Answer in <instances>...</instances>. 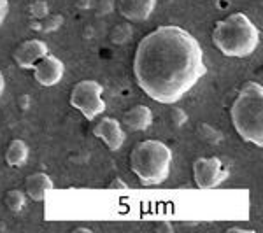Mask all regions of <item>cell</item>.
Listing matches in <instances>:
<instances>
[{
    "instance_id": "cell-1",
    "label": "cell",
    "mask_w": 263,
    "mask_h": 233,
    "mask_svg": "<svg viewBox=\"0 0 263 233\" xmlns=\"http://www.w3.org/2000/svg\"><path fill=\"white\" fill-rule=\"evenodd\" d=\"M132 69L137 86L165 105L179 102L207 72L200 42L177 25L146 33L135 48Z\"/></svg>"
},
{
    "instance_id": "cell-2",
    "label": "cell",
    "mask_w": 263,
    "mask_h": 233,
    "mask_svg": "<svg viewBox=\"0 0 263 233\" xmlns=\"http://www.w3.org/2000/svg\"><path fill=\"white\" fill-rule=\"evenodd\" d=\"M213 44L224 56L248 58L258 49L261 32L244 12H232L216 21L213 28Z\"/></svg>"
},
{
    "instance_id": "cell-3",
    "label": "cell",
    "mask_w": 263,
    "mask_h": 233,
    "mask_svg": "<svg viewBox=\"0 0 263 233\" xmlns=\"http://www.w3.org/2000/svg\"><path fill=\"white\" fill-rule=\"evenodd\" d=\"M232 125L242 141L256 147L263 146V86L248 81L237 93L230 107Z\"/></svg>"
},
{
    "instance_id": "cell-4",
    "label": "cell",
    "mask_w": 263,
    "mask_h": 233,
    "mask_svg": "<svg viewBox=\"0 0 263 233\" xmlns=\"http://www.w3.org/2000/svg\"><path fill=\"white\" fill-rule=\"evenodd\" d=\"M128 163L144 186H158L171 176L172 149L162 141L146 139L132 147Z\"/></svg>"
},
{
    "instance_id": "cell-5",
    "label": "cell",
    "mask_w": 263,
    "mask_h": 233,
    "mask_svg": "<svg viewBox=\"0 0 263 233\" xmlns=\"http://www.w3.org/2000/svg\"><path fill=\"white\" fill-rule=\"evenodd\" d=\"M69 104L72 109L81 112L88 121L97 120L105 111L104 86L93 79L78 81L70 90Z\"/></svg>"
},
{
    "instance_id": "cell-6",
    "label": "cell",
    "mask_w": 263,
    "mask_h": 233,
    "mask_svg": "<svg viewBox=\"0 0 263 233\" xmlns=\"http://www.w3.org/2000/svg\"><path fill=\"white\" fill-rule=\"evenodd\" d=\"M193 181L198 189H214L230 177V172L218 156L197 158L192 165Z\"/></svg>"
},
{
    "instance_id": "cell-7",
    "label": "cell",
    "mask_w": 263,
    "mask_h": 233,
    "mask_svg": "<svg viewBox=\"0 0 263 233\" xmlns=\"http://www.w3.org/2000/svg\"><path fill=\"white\" fill-rule=\"evenodd\" d=\"M93 135L100 139L111 151H120L126 141V132L123 128L121 121L111 116H102L93 125Z\"/></svg>"
},
{
    "instance_id": "cell-8",
    "label": "cell",
    "mask_w": 263,
    "mask_h": 233,
    "mask_svg": "<svg viewBox=\"0 0 263 233\" xmlns=\"http://www.w3.org/2000/svg\"><path fill=\"white\" fill-rule=\"evenodd\" d=\"M33 79L41 84V86H54L63 79L65 74V65L58 56L54 54H44L41 60H37V63L33 65Z\"/></svg>"
},
{
    "instance_id": "cell-9",
    "label": "cell",
    "mask_w": 263,
    "mask_h": 233,
    "mask_svg": "<svg viewBox=\"0 0 263 233\" xmlns=\"http://www.w3.org/2000/svg\"><path fill=\"white\" fill-rule=\"evenodd\" d=\"M49 53V48L44 41L41 39H28L23 41L16 49L12 51V60L16 65L23 70H32L37 60H41L44 54Z\"/></svg>"
},
{
    "instance_id": "cell-10",
    "label": "cell",
    "mask_w": 263,
    "mask_h": 233,
    "mask_svg": "<svg viewBox=\"0 0 263 233\" xmlns=\"http://www.w3.org/2000/svg\"><path fill=\"white\" fill-rule=\"evenodd\" d=\"M158 0H116V9L126 21H146L156 9Z\"/></svg>"
},
{
    "instance_id": "cell-11",
    "label": "cell",
    "mask_w": 263,
    "mask_h": 233,
    "mask_svg": "<svg viewBox=\"0 0 263 233\" xmlns=\"http://www.w3.org/2000/svg\"><path fill=\"white\" fill-rule=\"evenodd\" d=\"M54 189L53 179L46 172H33L25 179V195L33 202H44Z\"/></svg>"
},
{
    "instance_id": "cell-12",
    "label": "cell",
    "mask_w": 263,
    "mask_h": 233,
    "mask_svg": "<svg viewBox=\"0 0 263 233\" xmlns=\"http://www.w3.org/2000/svg\"><path fill=\"white\" fill-rule=\"evenodd\" d=\"M121 125L123 128L130 130V132H144L153 125V111L142 104L134 105L123 114Z\"/></svg>"
},
{
    "instance_id": "cell-13",
    "label": "cell",
    "mask_w": 263,
    "mask_h": 233,
    "mask_svg": "<svg viewBox=\"0 0 263 233\" xmlns=\"http://www.w3.org/2000/svg\"><path fill=\"white\" fill-rule=\"evenodd\" d=\"M30 156V147L21 139H12L6 149V163L9 167H23Z\"/></svg>"
},
{
    "instance_id": "cell-14",
    "label": "cell",
    "mask_w": 263,
    "mask_h": 233,
    "mask_svg": "<svg viewBox=\"0 0 263 233\" xmlns=\"http://www.w3.org/2000/svg\"><path fill=\"white\" fill-rule=\"evenodd\" d=\"M4 203L12 214H18L27 205V195H25L23 189H9L4 197Z\"/></svg>"
},
{
    "instance_id": "cell-15",
    "label": "cell",
    "mask_w": 263,
    "mask_h": 233,
    "mask_svg": "<svg viewBox=\"0 0 263 233\" xmlns=\"http://www.w3.org/2000/svg\"><path fill=\"white\" fill-rule=\"evenodd\" d=\"M132 33H134L132 25H130V21H126V23H118L116 27H112L109 37H111V42L121 46V44H126V42L132 39Z\"/></svg>"
},
{
    "instance_id": "cell-16",
    "label": "cell",
    "mask_w": 263,
    "mask_h": 233,
    "mask_svg": "<svg viewBox=\"0 0 263 233\" xmlns=\"http://www.w3.org/2000/svg\"><path fill=\"white\" fill-rule=\"evenodd\" d=\"M198 137L202 139V141H205L207 144H219L223 142L224 135L219 132L218 128H214L213 125H209V123H202L200 126H198Z\"/></svg>"
},
{
    "instance_id": "cell-17",
    "label": "cell",
    "mask_w": 263,
    "mask_h": 233,
    "mask_svg": "<svg viewBox=\"0 0 263 233\" xmlns=\"http://www.w3.org/2000/svg\"><path fill=\"white\" fill-rule=\"evenodd\" d=\"M63 16L62 14H51V12H48V14L44 16L41 21V32L44 33H51V32H57L58 28L63 25Z\"/></svg>"
},
{
    "instance_id": "cell-18",
    "label": "cell",
    "mask_w": 263,
    "mask_h": 233,
    "mask_svg": "<svg viewBox=\"0 0 263 233\" xmlns=\"http://www.w3.org/2000/svg\"><path fill=\"white\" fill-rule=\"evenodd\" d=\"M28 12H30L32 18L42 20L49 12V6H48L46 0H33L30 6H28Z\"/></svg>"
},
{
    "instance_id": "cell-19",
    "label": "cell",
    "mask_w": 263,
    "mask_h": 233,
    "mask_svg": "<svg viewBox=\"0 0 263 233\" xmlns=\"http://www.w3.org/2000/svg\"><path fill=\"white\" fill-rule=\"evenodd\" d=\"M168 118H171L172 126H176V128H181V126H184L188 123V114L182 111L181 107H172L168 111Z\"/></svg>"
},
{
    "instance_id": "cell-20",
    "label": "cell",
    "mask_w": 263,
    "mask_h": 233,
    "mask_svg": "<svg viewBox=\"0 0 263 233\" xmlns=\"http://www.w3.org/2000/svg\"><path fill=\"white\" fill-rule=\"evenodd\" d=\"M93 6H95V9H97V14L105 16V14H109V12H112L116 2H114V0H95Z\"/></svg>"
},
{
    "instance_id": "cell-21",
    "label": "cell",
    "mask_w": 263,
    "mask_h": 233,
    "mask_svg": "<svg viewBox=\"0 0 263 233\" xmlns=\"http://www.w3.org/2000/svg\"><path fill=\"white\" fill-rule=\"evenodd\" d=\"M18 107H20L23 112H27L28 109L32 107V96H30V95H27V93H25V95H21L20 99H18Z\"/></svg>"
},
{
    "instance_id": "cell-22",
    "label": "cell",
    "mask_w": 263,
    "mask_h": 233,
    "mask_svg": "<svg viewBox=\"0 0 263 233\" xmlns=\"http://www.w3.org/2000/svg\"><path fill=\"white\" fill-rule=\"evenodd\" d=\"M109 189H116V191L120 189V191H126V189H128V184H126L123 179H120V177H116V179L109 184Z\"/></svg>"
},
{
    "instance_id": "cell-23",
    "label": "cell",
    "mask_w": 263,
    "mask_h": 233,
    "mask_svg": "<svg viewBox=\"0 0 263 233\" xmlns=\"http://www.w3.org/2000/svg\"><path fill=\"white\" fill-rule=\"evenodd\" d=\"M7 12H9V0H0V27L6 21Z\"/></svg>"
},
{
    "instance_id": "cell-24",
    "label": "cell",
    "mask_w": 263,
    "mask_h": 233,
    "mask_svg": "<svg viewBox=\"0 0 263 233\" xmlns=\"http://www.w3.org/2000/svg\"><path fill=\"white\" fill-rule=\"evenodd\" d=\"M95 4V0H76V6L79 7L81 11H86V9H90V7Z\"/></svg>"
},
{
    "instance_id": "cell-25",
    "label": "cell",
    "mask_w": 263,
    "mask_h": 233,
    "mask_svg": "<svg viewBox=\"0 0 263 233\" xmlns=\"http://www.w3.org/2000/svg\"><path fill=\"white\" fill-rule=\"evenodd\" d=\"M228 233H254V230H248V228H239V226H232L227 230Z\"/></svg>"
},
{
    "instance_id": "cell-26",
    "label": "cell",
    "mask_w": 263,
    "mask_h": 233,
    "mask_svg": "<svg viewBox=\"0 0 263 233\" xmlns=\"http://www.w3.org/2000/svg\"><path fill=\"white\" fill-rule=\"evenodd\" d=\"M156 228H158L160 231H167V233H171V231L174 230V228H172V224H171V223H167V221L160 223V224H158V226H156Z\"/></svg>"
},
{
    "instance_id": "cell-27",
    "label": "cell",
    "mask_w": 263,
    "mask_h": 233,
    "mask_svg": "<svg viewBox=\"0 0 263 233\" xmlns=\"http://www.w3.org/2000/svg\"><path fill=\"white\" fill-rule=\"evenodd\" d=\"M4 90H6V77H4V72L0 70V99H2Z\"/></svg>"
},
{
    "instance_id": "cell-28",
    "label": "cell",
    "mask_w": 263,
    "mask_h": 233,
    "mask_svg": "<svg viewBox=\"0 0 263 233\" xmlns=\"http://www.w3.org/2000/svg\"><path fill=\"white\" fill-rule=\"evenodd\" d=\"M30 28H32V30H35V32H41V21L33 18V20L30 21Z\"/></svg>"
},
{
    "instance_id": "cell-29",
    "label": "cell",
    "mask_w": 263,
    "mask_h": 233,
    "mask_svg": "<svg viewBox=\"0 0 263 233\" xmlns=\"http://www.w3.org/2000/svg\"><path fill=\"white\" fill-rule=\"evenodd\" d=\"M74 233H91V230L84 226H78V228H74Z\"/></svg>"
}]
</instances>
